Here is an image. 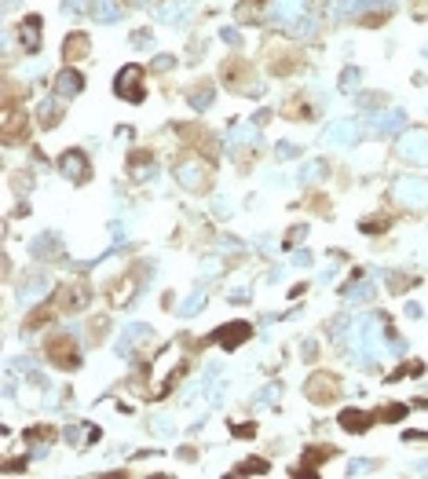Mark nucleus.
Returning <instances> with one entry per match:
<instances>
[{
  "label": "nucleus",
  "instance_id": "37998d69",
  "mask_svg": "<svg viewBox=\"0 0 428 479\" xmlns=\"http://www.w3.org/2000/svg\"><path fill=\"white\" fill-rule=\"evenodd\" d=\"M410 472H413V476H428V461H418V464H413Z\"/></svg>",
  "mask_w": 428,
  "mask_h": 479
},
{
  "label": "nucleus",
  "instance_id": "ddd939ff",
  "mask_svg": "<svg viewBox=\"0 0 428 479\" xmlns=\"http://www.w3.org/2000/svg\"><path fill=\"white\" fill-rule=\"evenodd\" d=\"M81 88H84V73H81V70L66 66V70H59V73H55V96H59V99H73V96H81Z\"/></svg>",
  "mask_w": 428,
  "mask_h": 479
},
{
  "label": "nucleus",
  "instance_id": "6e6552de",
  "mask_svg": "<svg viewBox=\"0 0 428 479\" xmlns=\"http://www.w3.org/2000/svg\"><path fill=\"white\" fill-rule=\"evenodd\" d=\"M304 392L311 403H333L337 395H341V384H337V377H330V373H311Z\"/></svg>",
  "mask_w": 428,
  "mask_h": 479
},
{
  "label": "nucleus",
  "instance_id": "a878e982",
  "mask_svg": "<svg viewBox=\"0 0 428 479\" xmlns=\"http://www.w3.org/2000/svg\"><path fill=\"white\" fill-rule=\"evenodd\" d=\"M202 307H205V293L198 289V293H190V296H187V300H184V304H179V307H176V311H179V315H184V318H190V315H198V311H202Z\"/></svg>",
  "mask_w": 428,
  "mask_h": 479
},
{
  "label": "nucleus",
  "instance_id": "f03ea898",
  "mask_svg": "<svg viewBox=\"0 0 428 479\" xmlns=\"http://www.w3.org/2000/svg\"><path fill=\"white\" fill-rule=\"evenodd\" d=\"M172 176H176V183L184 187V190H190V194H202L205 187H209V176H213V168L205 165L202 158H184V161H176Z\"/></svg>",
  "mask_w": 428,
  "mask_h": 479
},
{
  "label": "nucleus",
  "instance_id": "b1692460",
  "mask_svg": "<svg viewBox=\"0 0 428 479\" xmlns=\"http://www.w3.org/2000/svg\"><path fill=\"white\" fill-rule=\"evenodd\" d=\"M37 114H41V125H44V128H55V125L62 121V102L51 96V99L41 102V110H37Z\"/></svg>",
  "mask_w": 428,
  "mask_h": 479
},
{
  "label": "nucleus",
  "instance_id": "79ce46f5",
  "mask_svg": "<svg viewBox=\"0 0 428 479\" xmlns=\"http://www.w3.org/2000/svg\"><path fill=\"white\" fill-rule=\"evenodd\" d=\"M62 435H66L70 443H84V439H81V428H66V432H62Z\"/></svg>",
  "mask_w": 428,
  "mask_h": 479
},
{
  "label": "nucleus",
  "instance_id": "72a5a7b5",
  "mask_svg": "<svg viewBox=\"0 0 428 479\" xmlns=\"http://www.w3.org/2000/svg\"><path fill=\"white\" fill-rule=\"evenodd\" d=\"M242 472H245V476H264V472H267V461H245Z\"/></svg>",
  "mask_w": 428,
  "mask_h": 479
},
{
  "label": "nucleus",
  "instance_id": "dca6fc26",
  "mask_svg": "<svg viewBox=\"0 0 428 479\" xmlns=\"http://www.w3.org/2000/svg\"><path fill=\"white\" fill-rule=\"evenodd\" d=\"M92 19H96V22H102V26L121 22V19H125L121 0H92Z\"/></svg>",
  "mask_w": 428,
  "mask_h": 479
},
{
  "label": "nucleus",
  "instance_id": "473e14b6",
  "mask_svg": "<svg viewBox=\"0 0 428 479\" xmlns=\"http://www.w3.org/2000/svg\"><path fill=\"white\" fill-rule=\"evenodd\" d=\"M154 172H158V168H154V161H147V165H136V179H139V183H150V179H154Z\"/></svg>",
  "mask_w": 428,
  "mask_h": 479
},
{
  "label": "nucleus",
  "instance_id": "a19ab883",
  "mask_svg": "<svg viewBox=\"0 0 428 479\" xmlns=\"http://www.w3.org/2000/svg\"><path fill=\"white\" fill-rule=\"evenodd\" d=\"M407 318H421V304H418V300L407 304Z\"/></svg>",
  "mask_w": 428,
  "mask_h": 479
},
{
  "label": "nucleus",
  "instance_id": "e433bc0d",
  "mask_svg": "<svg viewBox=\"0 0 428 479\" xmlns=\"http://www.w3.org/2000/svg\"><path fill=\"white\" fill-rule=\"evenodd\" d=\"M289 264H293V267H311V253H307V249H296Z\"/></svg>",
  "mask_w": 428,
  "mask_h": 479
},
{
  "label": "nucleus",
  "instance_id": "49530a36",
  "mask_svg": "<svg viewBox=\"0 0 428 479\" xmlns=\"http://www.w3.org/2000/svg\"><path fill=\"white\" fill-rule=\"evenodd\" d=\"M418 435H421V432H410V435H407V439H418ZM425 439H428V435H425Z\"/></svg>",
  "mask_w": 428,
  "mask_h": 479
},
{
  "label": "nucleus",
  "instance_id": "393cba45",
  "mask_svg": "<svg viewBox=\"0 0 428 479\" xmlns=\"http://www.w3.org/2000/svg\"><path fill=\"white\" fill-rule=\"evenodd\" d=\"M278 395H282V384H275V381H271V384L264 388V392L256 395V410H271V406L278 403Z\"/></svg>",
  "mask_w": 428,
  "mask_h": 479
},
{
  "label": "nucleus",
  "instance_id": "cd10ccee",
  "mask_svg": "<svg viewBox=\"0 0 428 479\" xmlns=\"http://www.w3.org/2000/svg\"><path fill=\"white\" fill-rule=\"evenodd\" d=\"M326 176V161H307L301 168V183H315V179Z\"/></svg>",
  "mask_w": 428,
  "mask_h": 479
},
{
  "label": "nucleus",
  "instance_id": "412c9836",
  "mask_svg": "<svg viewBox=\"0 0 428 479\" xmlns=\"http://www.w3.org/2000/svg\"><path fill=\"white\" fill-rule=\"evenodd\" d=\"M373 424V413H362V410H344L341 413V428L348 432H366Z\"/></svg>",
  "mask_w": 428,
  "mask_h": 479
},
{
  "label": "nucleus",
  "instance_id": "0eeeda50",
  "mask_svg": "<svg viewBox=\"0 0 428 479\" xmlns=\"http://www.w3.org/2000/svg\"><path fill=\"white\" fill-rule=\"evenodd\" d=\"M260 147V125L256 121H238L227 128V150L231 154H242V150H253Z\"/></svg>",
  "mask_w": 428,
  "mask_h": 479
},
{
  "label": "nucleus",
  "instance_id": "9b49d317",
  "mask_svg": "<svg viewBox=\"0 0 428 479\" xmlns=\"http://www.w3.org/2000/svg\"><path fill=\"white\" fill-rule=\"evenodd\" d=\"M59 172L70 179V183H81V179H88V158L81 150H66L59 158Z\"/></svg>",
  "mask_w": 428,
  "mask_h": 479
},
{
  "label": "nucleus",
  "instance_id": "58836bf2",
  "mask_svg": "<svg viewBox=\"0 0 428 479\" xmlns=\"http://www.w3.org/2000/svg\"><path fill=\"white\" fill-rule=\"evenodd\" d=\"M168 66H176L172 55H154V70H168Z\"/></svg>",
  "mask_w": 428,
  "mask_h": 479
},
{
  "label": "nucleus",
  "instance_id": "2eb2a0df",
  "mask_svg": "<svg viewBox=\"0 0 428 479\" xmlns=\"http://www.w3.org/2000/svg\"><path fill=\"white\" fill-rule=\"evenodd\" d=\"M249 333H253V329L245 326V322H231V326H224V329H216V333H213V341H216V344H224L227 352H235L238 344L249 341Z\"/></svg>",
  "mask_w": 428,
  "mask_h": 479
},
{
  "label": "nucleus",
  "instance_id": "f3484780",
  "mask_svg": "<svg viewBox=\"0 0 428 479\" xmlns=\"http://www.w3.org/2000/svg\"><path fill=\"white\" fill-rule=\"evenodd\" d=\"M194 11V0H161L158 4V19L161 22H184Z\"/></svg>",
  "mask_w": 428,
  "mask_h": 479
},
{
  "label": "nucleus",
  "instance_id": "f257e3e1",
  "mask_svg": "<svg viewBox=\"0 0 428 479\" xmlns=\"http://www.w3.org/2000/svg\"><path fill=\"white\" fill-rule=\"evenodd\" d=\"M264 19L282 26V30H301V26L307 22V0H267L264 8Z\"/></svg>",
  "mask_w": 428,
  "mask_h": 479
},
{
  "label": "nucleus",
  "instance_id": "423d86ee",
  "mask_svg": "<svg viewBox=\"0 0 428 479\" xmlns=\"http://www.w3.org/2000/svg\"><path fill=\"white\" fill-rule=\"evenodd\" d=\"M359 136H362V128H359L355 118H341V121H333V125L322 128V143H326V147H341V150L355 147Z\"/></svg>",
  "mask_w": 428,
  "mask_h": 479
},
{
  "label": "nucleus",
  "instance_id": "5701e85b",
  "mask_svg": "<svg viewBox=\"0 0 428 479\" xmlns=\"http://www.w3.org/2000/svg\"><path fill=\"white\" fill-rule=\"evenodd\" d=\"M88 55V37L84 33H70L66 37V44H62V59H84Z\"/></svg>",
  "mask_w": 428,
  "mask_h": 479
},
{
  "label": "nucleus",
  "instance_id": "aec40b11",
  "mask_svg": "<svg viewBox=\"0 0 428 479\" xmlns=\"http://www.w3.org/2000/svg\"><path fill=\"white\" fill-rule=\"evenodd\" d=\"M373 289H377V286H373V278H362V282H355V286H344V300L348 304H366L370 300V296H373Z\"/></svg>",
  "mask_w": 428,
  "mask_h": 479
},
{
  "label": "nucleus",
  "instance_id": "7ed1b4c3",
  "mask_svg": "<svg viewBox=\"0 0 428 479\" xmlns=\"http://www.w3.org/2000/svg\"><path fill=\"white\" fill-rule=\"evenodd\" d=\"M395 154L407 165H428V128H407V132H399Z\"/></svg>",
  "mask_w": 428,
  "mask_h": 479
},
{
  "label": "nucleus",
  "instance_id": "4468645a",
  "mask_svg": "<svg viewBox=\"0 0 428 479\" xmlns=\"http://www.w3.org/2000/svg\"><path fill=\"white\" fill-rule=\"evenodd\" d=\"M48 289H51V282L44 278V275H33L30 282H22V289H19V304L22 307H37L48 296Z\"/></svg>",
  "mask_w": 428,
  "mask_h": 479
},
{
  "label": "nucleus",
  "instance_id": "bb28decb",
  "mask_svg": "<svg viewBox=\"0 0 428 479\" xmlns=\"http://www.w3.org/2000/svg\"><path fill=\"white\" fill-rule=\"evenodd\" d=\"M373 469H377V461H370V458H352L344 464V476H370Z\"/></svg>",
  "mask_w": 428,
  "mask_h": 479
},
{
  "label": "nucleus",
  "instance_id": "20e7f679",
  "mask_svg": "<svg viewBox=\"0 0 428 479\" xmlns=\"http://www.w3.org/2000/svg\"><path fill=\"white\" fill-rule=\"evenodd\" d=\"M114 92L125 102H143V96H147V88H143V66H136V62L121 66L118 77H114Z\"/></svg>",
  "mask_w": 428,
  "mask_h": 479
},
{
  "label": "nucleus",
  "instance_id": "f8f14e48",
  "mask_svg": "<svg viewBox=\"0 0 428 479\" xmlns=\"http://www.w3.org/2000/svg\"><path fill=\"white\" fill-rule=\"evenodd\" d=\"M143 341H150V326L132 322V326H125V333L114 341V352H118L121 359H128V355H132V344H143Z\"/></svg>",
  "mask_w": 428,
  "mask_h": 479
},
{
  "label": "nucleus",
  "instance_id": "9d476101",
  "mask_svg": "<svg viewBox=\"0 0 428 479\" xmlns=\"http://www.w3.org/2000/svg\"><path fill=\"white\" fill-rule=\"evenodd\" d=\"M407 132V110L403 107H392V110H381L373 118V136H399Z\"/></svg>",
  "mask_w": 428,
  "mask_h": 479
},
{
  "label": "nucleus",
  "instance_id": "4be33fe9",
  "mask_svg": "<svg viewBox=\"0 0 428 479\" xmlns=\"http://www.w3.org/2000/svg\"><path fill=\"white\" fill-rule=\"evenodd\" d=\"M213 99H216V88H213V81H202V84H194V92H190V107H194V110H209V107H213Z\"/></svg>",
  "mask_w": 428,
  "mask_h": 479
},
{
  "label": "nucleus",
  "instance_id": "4c0bfd02",
  "mask_svg": "<svg viewBox=\"0 0 428 479\" xmlns=\"http://www.w3.org/2000/svg\"><path fill=\"white\" fill-rule=\"evenodd\" d=\"M304 238H307V227H293V231H289V238H285V245H301Z\"/></svg>",
  "mask_w": 428,
  "mask_h": 479
},
{
  "label": "nucleus",
  "instance_id": "a18cd8bd",
  "mask_svg": "<svg viewBox=\"0 0 428 479\" xmlns=\"http://www.w3.org/2000/svg\"><path fill=\"white\" fill-rule=\"evenodd\" d=\"M128 4H136V8H150L154 0H128Z\"/></svg>",
  "mask_w": 428,
  "mask_h": 479
},
{
  "label": "nucleus",
  "instance_id": "1a4fd4ad",
  "mask_svg": "<svg viewBox=\"0 0 428 479\" xmlns=\"http://www.w3.org/2000/svg\"><path fill=\"white\" fill-rule=\"evenodd\" d=\"M48 359L55 362L59 370H77L81 366V355H77V344L70 336H55V341L48 344Z\"/></svg>",
  "mask_w": 428,
  "mask_h": 479
},
{
  "label": "nucleus",
  "instance_id": "a211bd4d",
  "mask_svg": "<svg viewBox=\"0 0 428 479\" xmlns=\"http://www.w3.org/2000/svg\"><path fill=\"white\" fill-rule=\"evenodd\" d=\"M19 44L26 51H41V19H37V15H30L19 26Z\"/></svg>",
  "mask_w": 428,
  "mask_h": 479
},
{
  "label": "nucleus",
  "instance_id": "6ab92c4d",
  "mask_svg": "<svg viewBox=\"0 0 428 479\" xmlns=\"http://www.w3.org/2000/svg\"><path fill=\"white\" fill-rule=\"evenodd\" d=\"M395 0H341V15L355 19L362 11H373V8H392Z\"/></svg>",
  "mask_w": 428,
  "mask_h": 479
},
{
  "label": "nucleus",
  "instance_id": "c03bdc74",
  "mask_svg": "<svg viewBox=\"0 0 428 479\" xmlns=\"http://www.w3.org/2000/svg\"><path fill=\"white\" fill-rule=\"evenodd\" d=\"M81 8V0H62V11H77Z\"/></svg>",
  "mask_w": 428,
  "mask_h": 479
},
{
  "label": "nucleus",
  "instance_id": "c756f323",
  "mask_svg": "<svg viewBox=\"0 0 428 479\" xmlns=\"http://www.w3.org/2000/svg\"><path fill=\"white\" fill-rule=\"evenodd\" d=\"M359 81H362V73H359L355 66H348V70L341 73V92H359Z\"/></svg>",
  "mask_w": 428,
  "mask_h": 479
},
{
  "label": "nucleus",
  "instance_id": "2f4dec72",
  "mask_svg": "<svg viewBox=\"0 0 428 479\" xmlns=\"http://www.w3.org/2000/svg\"><path fill=\"white\" fill-rule=\"evenodd\" d=\"M220 271H224V260H220V256H205L202 260V278H216Z\"/></svg>",
  "mask_w": 428,
  "mask_h": 479
},
{
  "label": "nucleus",
  "instance_id": "ea45409f",
  "mask_svg": "<svg viewBox=\"0 0 428 479\" xmlns=\"http://www.w3.org/2000/svg\"><path fill=\"white\" fill-rule=\"evenodd\" d=\"M220 37H224V41H227V44H242V33H238V30H231V26H227V30H224V33H220Z\"/></svg>",
  "mask_w": 428,
  "mask_h": 479
},
{
  "label": "nucleus",
  "instance_id": "7c9ffc66",
  "mask_svg": "<svg viewBox=\"0 0 428 479\" xmlns=\"http://www.w3.org/2000/svg\"><path fill=\"white\" fill-rule=\"evenodd\" d=\"M275 158H278V161H289V158H301V147H296V143H289V139H282V143L275 147Z\"/></svg>",
  "mask_w": 428,
  "mask_h": 479
},
{
  "label": "nucleus",
  "instance_id": "c85d7f7f",
  "mask_svg": "<svg viewBox=\"0 0 428 479\" xmlns=\"http://www.w3.org/2000/svg\"><path fill=\"white\" fill-rule=\"evenodd\" d=\"M55 249H59V238H55V235H44V238L30 242V253H33V256H44V253H55Z\"/></svg>",
  "mask_w": 428,
  "mask_h": 479
},
{
  "label": "nucleus",
  "instance_id": "39448f33",
  "mask_svg": "<svg viewBox=\"0 0 428 479\" xmlns=\"http://www.w3.org/2000/svg\"><path fill=\"white\" fill-rule=\"evenodd\" d=\"M392 198L399 205L421 209V205H428V179H421V176H399L395 187H392Z\"/></svg>",
  "mask_w": 428,
  "mask_h": 479
},
{
  "label": "nucleus",
  "instance_id": "f704fd0d",
  "mask_svg": "<svg viewBox=\"0 0 428 479\" xmlns=\"http://www.w3.org/2000/svg\"><path fill=\"white\" fill-rule=\"evenodd\" d=\"M227 300H235V304H245V300H249V286H235V289L227 293Z\"/></svg>",
  "mask_w": 428,
  "mask_h": 479
},
{
  "label": "nucleus",
  "instance_id": "c9c22d12",
  "mask_svg": "<svg viewBox=\"0 0 428 479\" xmlns=\"http://www.w3.org/2000/svg\"><path fill=\"white\" fill-rule=\"evenodd\" d=\"M213 213H216V216H231L235 209H231V201H227V198H213Z\"/></svg>",
  "mask_w": 428,
  "mask_h": 479
}]
</instances>
